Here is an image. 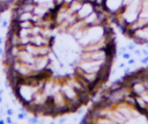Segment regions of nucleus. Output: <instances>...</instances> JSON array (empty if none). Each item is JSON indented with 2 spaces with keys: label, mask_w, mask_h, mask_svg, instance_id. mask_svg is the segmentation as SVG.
<instances>
[{
  "label": "nucleus",
  "mask_w": 148,
  "mask_h": 124,
  "mask_svg": "<svg viewBox=\"0 0 148 124\" xmlns=\"http://www.w3.org/2000/svg\"><path fill=\"white\" fill-rule=\"evenodd\" d=\"M102 6L110 16H114L124 8V0H103Z\"/></svg>",
  "instance_id": "1"
},
{
  "label": "nucleus",
  "mask_w": 148,
  "mask_h": 124,
  "mask_svg": "<svg viewBox=\"0 0 148 124\" xmlns=\"http://www.w3.org/2000/svg\"><path fill=\"white\" fill-rule=\"evenodd\" d=\"M130 38H131L133 42H135L136 44L147 45V44H148V25L134 30V31L130 35Z\"/></svg>",
  "instance_id": "2"
},
{
  "label": "nucleus",
  "mask_w": 148,
  "mask_h": 124,
  "mask_svg": "<svg viewBox=\"0 0 148 124\" xmlns=\"http://www.w3.org/2000/svg\"><path fill=\"white\" fill-rule=\"evenodd\" d=\"M92 12H95V5L91 0H87L82 3V6L80 7V9L75 13L77 20H83L86 19L88 15H90Z\"/></svg>",
  "instance_id": "3"
},
{
  "label": "nucleus",
  "mask_w": 148,
  "mask_h": 124,
  "mask_svg": "<svg viewBox=\"0 0 148 124\" xmlns=\"http://www.w3.org/2000/svg\"><path fill=\"white\" fill-rule=\"evenodd\" d=\"M16 1H17V0H0V2H1L6 8H8L9 6H12V5H14V3H16Z\"/></svg>",
  "instance_id": "4"
},
{
  "label": "nucleus",
  "mask_w": 148,
  "mask_h": 124,
  "mask_svg": "<svg viewBox=\"0 0 148 124\" xmlns=\"http://www.w3.org/2000/svg\"><path fill=\"white\" fill-rule=\"evenodd\" d=\"M121 57H123V59H124L125 61H127V60L131 58V52H130V51H125V52L121 53Z\"/></svg>",
  "instance_id": "5"
},
{
  "label": "nucleus",
  "mask_w": 148,
  "mask_h": 124,
  "mask_svg": "<svg viewBox=\"0 0 148 124\" xmlns=\"http://www.w3.org/2000/svg\"><path fill=\"white\" fill-rule=\"evenodd\" d=\"M73 1H74V0H62V5H65V6L69 7V5H71Z\"/></svg>",
  "instance_id": "6"
},
{
  "label": "nucleus",
  "mask_w": 148,
  "mask_h": 124,
  "mask_svg": "<svg viewBox=\"0 0 148 124\" xmlns=\"http://www.w3.org/2000/svg\"><path fill=\"white\" fill-rule=\"evenodd\" d=\"M6 9H7V8H6V7H5V6H3V5H2L1 2H0V14H1L2 12H5Z\"/></svg>",
  "instance_id": "7"
}]
</instances>
